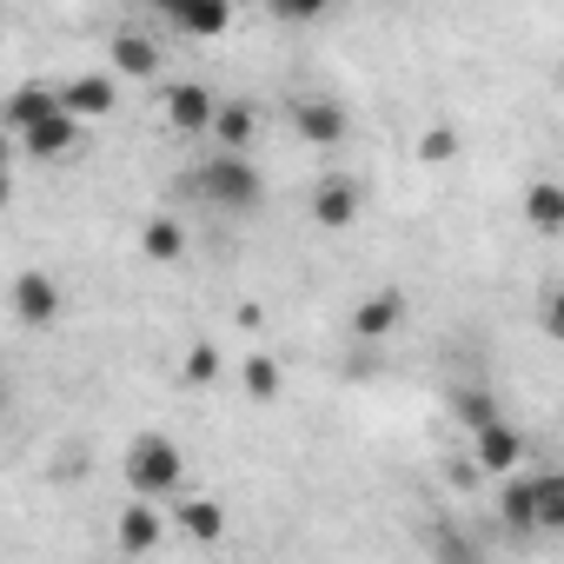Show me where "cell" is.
Instances as JSON below:
<instances>
[{
  "mask_svg": "<svg viewBox=\"0 0 564 564\" xmlns=\"http://www.w3.org/2000/svg\"><path fill=\"white\" fill-rule=\"evenodd\" d=\"M186 193L206 199V206H226V213H252L265 199V173L239 153V147H213L193 173H186Z\"/></svg>",
  "mask_w": 564,
  "mask_h": 564,
  "instance_id": "1",
  "label": "cell"
},
{
  "mask_svg": "<svg viewBox=\"0 0 564 564\" xmlns=\"http://www.w3.org/2000/svg\"><path fill=\"white\" fill-rule=\"evenodd\" d=\"M180 478H186V458H180V445H173L166 432H140V438L127 445V485H133L140 498H173Z\"/></svg>",
  "mask_w": 564,
  "mask_h": 564,
  "instance_id": "2",
  "label": "cell"
},
{
  "mask_svg": "<svg viewBox=\"0 0 564 564\" xmlns=\"http://www.w3.org/2000/svg\"><path fill=\"white\" fill-rule=\"evenodd\" d=\"M213 120H219V94L213 87H199V80H173L166 87V127L173 133H213Z\"/></svg>",
  "mask_w": 564,
  "mask_h": 564,
  "instance_id": "3",
  "label": "cell"
},
{
  "mask_svg": "<svg viewBox=\"0 0 564 564\" xmlns=\"http://www.w3.org/2000/svg\"><path fill=\"white\" fill-rule=\"evenodd\" d=\"M286 120H293V133L300 140H313V147H339L346 140V107L339 100H319V94H293V107H286Z\"/></svg>",
  "mask_w": 564,
  "mask_h": 564,
  "instance_id": "4",
  "label": "cell"
},
{
  "mask_svg": "<svg viewBox=\"0 0 564 564\" xmlns=\"http://www.w3.org/2000/svg\"><path fill=\"white\" fill-rule=\"evenodd\" d=\"M471 458H478V471L511 478V471L524 465V432H518V425H505V419H485V425L471 432Z\"/></svg>",
  "mask_w": 564,
  "mask_h": 564,
  "instance_id": "5",
  "label": "cell"
},
{
  "mask_svg": "<svg viewBox=\"0 0 564 564\" xmlns=\"http://www.w3.org/2000/svg\"><path fill=\"white\" fill-rule=\"evenodd\" d=\"M359 206H366V193H359L352 173H326V180L313 186V219H319L326 232H346V226L359 219Z\"/></svg>",
  "mask_w": 564,
  "mask_h": 564,
  "instance_id": "6",
  "label": "cell"
},
{
  "mask_svg": "<svg viewBox=\"0 0 564 564\" xmlns=\"http://www.w3.org/2000/svg\"><path fill=\"white\" fill-rule=\"evenodd\" d=\"M14 313H21V326H54L61 319V279L41 272V265H28L14 279Z\"/></svg>",
  "mask_w": 564,
  "mask_h": 564,
  "instance_id": "7",
  "label": "cell"
},
{
  "mask_svg": "<svg viewBox=\"0 0 564 564\" xmlns=\"http://www.w3.org/2000/svg\"><path fill=\"white\" fill-rule=\"evenodd\" d=\"M21 140V153L28 160H54V153H67L74 140H80V113L74 107H61V113H47V120H34L28 133H14Z\"/></svg>",
  "mask_w": 564,
  "mask_h": 564,
  "instance_id": "8",
  "label": "cell"
},
{
  "mask_svg": "<svg viewBox=\"0 0 564 564\" xmlns=\"http://www.w3.org/2000/svg\"><path fill=\"white\" fill-rule=\"evenodd\" d=\"M160 531H166V511H160V498H133L127 511H120V551L127 557H140V551H160Z\"/></svg>",
  "mask_w": 564,
  "mask_h": 564,
  "instance_id": "9",
  "label": "cell"
},
{
  "mask_svg": "<svg viewBox=\"0 0 564 564\" xmlns=\"http://www.w3.org/2000/svg\"><path fill=\"white\" fill-rule=\"evenodd\" d=\"M166 21H173L180 34H193V41H219V34L232 28V0H173Z\"/></svg>",
  "mask_w": 564,
  "mask_h": 564,
  "instance_id": "10",
  "label": "cell"
},
{
  "mask_svg": "<svg viewBox=\"0 0 564 564\" xmlns=\"http://www.w3.org/2000/svg\"><path fill=\"white\" fill-rule=\"evenodd\" d=\"M113 74L120 80H160V41L140 28H120L113 34Z\"/></svg>",
  "mask_w": 564,
  "mask_h": 564,
  "instance_id": "11",
  "label": "cell"
},
{
  "mask_svg": "<svg viewBox=\"0 0 564 564\" xmlns=\"http://www.w3.org/2000/svg\"><path fill=\"white\" fill-rule=\"evenodd\" d=\"M399 319H405V293L399 286H379V293H366L352 306V333L359 339H386V333H399Z\"/></svg>",
  "mask_w": 564,
  "mask_h": 564,
  "instance_id": "12",
  "label": "cell"
},
{
  "mask_svg": "<svg viewBox=\"0 0 564 564\" xmlns=\"http://www.w3.org/2000/svg\"><path fill=\"white\" fill-rule=\"evenodd\" d=\"M61 100H67L80 120H100V113H113L120 87H113V74H74V80H61Z\"/></svg>",
  "mask_w": 564,
  "mask_h": 564,
  "instance_id": "13",
  "label": "cell"
},
{
  "mask_svg": "<svg viewBox=\"0 0 564 564\" xmlns=\"http://www.w3.org/2000/svg\"><path fill=\"white\" fill-rule=\"evenodd\" d=\"M524 226L531 232H564V180H531L524 186Z\"/></svg>",
  "mask_w": 564,
  "mask_h": 564,
  "instance_id": "14",
  "label": "cell"
},
{
  "mask_svg": "<svg viewBox=\"0 0 564 564\" xmlns=\"http://www.w3.org/2000/svg\"><path fill=\"white\" fill-rule=\"evenodd\" d=\"M531 531H564V471H531Z\"/></svg>",
  "mask_w": 564,
  "mask_h": 564,
  "instance_id": "15",
  "label": "cell"
},
{
  "mask_svg": "<svg viewBox=\"0 0 564 564\" xmlns=\"http://www.w3.org/2000/svg\"><path fill=\"white\" fill-rule=\"evenodd\" d=\"M61 107H67V100H61V87H41V80H28V87L8 100V127H14V133H28L34 120H47V113H61Z\"/></svg>",
  "mask_w": 564,
  "mask_h": 564,
  "instance_id": "16",
  "label": "cell"
},
{
  "mask_svg": "<svg viewBox=\"0 0 564 564\" xmlns=\"http://www.w3.org/2000/svg\"><path fill=\"white\" fill-rule=\"evenodd\" d=\"M173 518H180V531H186V538H199V544H213V538L226 531L219 498H180V505H173Z\"/></svg>",
  "mask_w": 564,
  "mask_h": 564,
  "instance_id": "17",
  "label": "cell"
},
{
  "mask_svg": "<svg viewBox=\"0 0 564 564\" xmlns=\"http://www.w3.org/2000/svg\"><path fill=\"white\" fill-rule=\"evenodd\" d=\"M252 133H259V113L252 107H239V100H219V120H213V140L219 147H252Z\"/></svg>",
  "mask_w": 564,
  "mask_h": 564,
  "instance_id": "18",
  "label": "cell"
},
{
  "mask_svg": "<svg viewBox=\"0 0 564 564\" xmlns=\"http://www.w3.org/2000/svg\"><path fill=\"white\" fill-rule=\"evenodd\" d=\"M140 252H147V259H160V265H173V259L186 252L180 219H147V226H140Z\"/></svg>",
  "mask_w": 564,
  "mask_h": 564,
  "instance_id": "19",
  "label": "cell"
},
{
  "mask_svg": "<svg viewBox=\"0 0 564 564\" xmlns=\"http://www.w3.org/2000/svg\"><path fill=\"white\" fill-rule=\"evenodd\" d=\"M239 379H246V392H252V399H259V405H272V399H279V392H286V372H279V359H272V352H252V359H246V372H239Z\"/></svg>",
  "mask_w": 564,
  "mask_h": 564,
  "instance_id": "20",
  "label": "cell"
},
{
  "mask_svg": "<svg viewBox=\"0 0 564 564\" xmlns=\"http://www.w3.org/2000/svg\"><path fill=\"white\" fill-rule=\"evenodd\" d=\"M452 419H458L465 432H478L485 419H498V399H491V392H471V386H465V392H452Z\"/></svg>",
  "mask_w": 564,
  "mask_h": 564,
  "instance_id": "21",
  "label": "cell"
},
{
  "mask_svg": "<svg viewBox=\"0 0 564 564\" xmlns=\"http://www.w3.org/2000/svg\"><path fill=\"white\" fill-rule=\"evenodd\" d=\"M452 153H458V133H452V127H425V133H419V160H425V166H445Z\"/></svg>",
  "mask_w": 564,
  "mask_h": 564,
  "instance_id": "22",
  "label": "cell"
},
{
  "mask_svg": "<svg viewBox=\"0 0 564 564\" xmlns=\"http://www.w3.org/2000/svg\"><path fill=\"white\" fill-rule=\"evenodd\" d=\"M180 372H186V386H213V379H219V352L199 339V346H186V366H180Z\"/></svg>",
  "mask_w": 564,
  "mask_h": 564,
  "instance_id": "23",
  "label": "cell"
},
{
  "mask_svg": "<svg viewBox=\"0 0 564 564\" xmlns=\"http://www.w3.org/2000/svg\"><path fill=\"white\" fill-rule=\"evenodd\" d=\"M333 8H339V0H272V14H279V21H300V28H306V21H326Z\"/></svg>",
  "mask_w": 564,
  "mask_h": 564,
  "instance_id": "24",
  "label": "cell"
},
{
  "mask_svg": "<svg viewBox=\"0 0 564 564\" xmlns=\"http://www.w3.org/2000/svg\"><path fill=\"white\" fill-rule=\"evenodd\" d=\"M538 326H544V333L564 346V286H551V293L538 300Z\"/></svg>",
  "mask_w": 564,
  "mask_h": 564,
  "instance_id": "25",
  "label": "cell"
},
{
  "mask_svg": "<svg viewBox=\"0 0 564 564\" xmlns=\"http://www.w3.org/2000/svg\"><path fill=\"white\" fill-rule=\"evenodd\" d=\"M153 8H160V14H166V8H173V0H153Z\"/></svg>",
  "mask_w": 564,
  "mask_h": 564,
  "instance_id": "26",
  "label": "cell"
}]
</instances>
